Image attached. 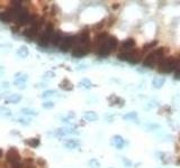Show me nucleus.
<instances>
[{
  "label": "nucleus",
  "instance_id": "1",
  "mask_svg": "<svg viewBox=\"0 0 180 168\" xmlns=\"http://www.w3.org/2000/svg\"><path fill=\"white\" fill-rule=\"evenodd\" d=\"M117 44H118V40L115 36H108L102 44H99L96 47V53H97V55L102 56V57L108 56L113 52V49L116 48Z\"/></svg>",
  "mask_w": 180,
  "mask_h": 168
},
{
  "label": "nucleus",
  "instance_id": "2",
  "mask_svg": "<svg viewBox=\"0 0 180 168\" xmlns=\"http://www.w3.org/2000/svg\"><path fill=\"white\" fill-rule=\"evenodd\" d=\"M180 57L176 58L174 56H170V57L167 58H162L160 62H159V68L158 71L160 73H170L171 71H174V68L177 67L178 64H179Z\"/></svg>",
  "mask_w": 180,
  "mask_h": 168
},
{
  "label": "nucleus",
  "instance_id": "3",
  "mask_svg": "<svg viewBox=\"0 0 180 168\" xmlns=\"http://www.w3.org/2000/svg\"><path fill=\"white\" fill-rule=\"evenodd\" d=\"M164 49L166 48H158L155 49L154 52L150 53L146 57L144 58L143 61V66L145 67H149V68H152L154 67L155 65L159 64V62L163 58V53H164Z\"/></svg>",
  "mask_w": 180,
  "mask_h": 168
},
{
  "label": "nucleus",
  "instance_id": "4",
  "mask_svg": "<svg viewBox=\"0 0 180 168\" xmlns=\"http://www.w3.org/2000/svg\"><path fill=\"white\" fill-rule=\"evenodd\" d=\"M53 26L52 25H47L46 28L44 29V32H42V35L38 37V45L42 46V47H46V46H49L50 44V40H51V37L53 35Z\"/></svg>",
  "mask_w": 180,
  "mask_h": 168
},
{
  "label": "nucleus",
  "instance_id": "5",
  "mask_svg": "<svg viewBox=\"0 0 180 168\" xmlns=\"http://www.w3.org/2000/svg\"><path fill=\"white\" fill-rule=\"evenodd\" d=\"M77 40V36H66L62 37L61 42L59 44V47L62 52H68L69 49H71L75 44Z\"/></svg>",
  "mask_w": 180,
  "mask_h": 168
},
{
  "label": "nucleus",
  "instance_id": "6",
  "mask_svg": "<svg viewBox=\"0 0 180 168\" xmlns=\"http://www.w3.org/2000/svg\"><path fill=\"white\" fill-rule=\"evenodd\" d=\"M15 19H16V13H15V9L13 7L2 11V13H0V20L2 23H10Z\"/></svg>",
  "mask_w": 180,
  "mask_h": 168
},
{
  "label": "nucleus",
  "instance_id": "7",
  "mask_svg": "<svg viewBox=\"0 0 180 168\" xmlns=\"http://www.w3.org/2000/svg\"><path fill=\"white\" fill-rule=\"evenodd\" d=\"M6 159L11 164H15V162H20V155L18 150L16 148H11L6 152Z\"/></svg>",
  "mask_w": 180,
  "mask_h": 168
},
{
  "label": "nucleus",
  "instance_id": "8",
  "mask_svg": "<svg viewBox=\"0 0 180 168\" xmlns=\"http://www.w3.org/2000/svg\"><path fill=\"white\" fill-rule=\"evenodd\" d=\"M90 51V45L83 46V45H74V49L72 51V56L74 57H82L86 56Z\"/></svg>",
  "mask_w": 180,
  "mask_h": 168
},
{
  "label": "nucleus",
  "instance_id": "9",
  "mask_svg": "<svg viewBox=\"0 0 180 168\" xmlns=\"http://www.w3.org/2000/svg\"><path fill=\"white\" fill-rule=\"evenodd\" d=\"M38 30H39V27L36 26V25H33L32 27L27 28L26 30H24L23 35L28 39H34L37 36V34H38Z\"/></svg>",
  "mask_w": 180,
  "mask_h": 168
},
{
  "label": "nucleus",
  "instance_id": "10",
  "mask_svg": "<svg viewBox=\"0 0 180 168\" xmlns=\"http://www.w3.org/2000/svg\"><path fill=\"white\" fill-rule=\"evenodd\" d=\"M141 56H142V53L141 51H138V49H132L128 52V62H131V63H138L140 62L141 59Z\"/></svg>",
  "mask_w": 180,
  "mask_h": 168
},
{
  "label": "nucleus",
  "instance_id": "11",
  "mask_svg": "<svg viewBox=\"0 0 180 168\" xmlns=\"http://www.w3.org/2000/svg\"><path fill=\"white\" fill-rule=\"evenodd\" d=\"M135 46V40L133 38H128L126 39V40H124V42L122 43L121 45V49L123 53H126V52H130V51H132V49L134 48Z\"/></svg>",
  "mask_w": 180,
  "mask_h": 168
},
{
  "label": "nucleus",
  "instance_id": "12",
  "mask_svg": "<svg viewBox=\"0 0 180 168\" xmlns=\"http://www.w3.org/2000/svg\"><path fill=\"white\" fill-rule=\"evenodd\" d=\"M59 86H60V89L63 91H72L73 90V84H72V82L69 81L68 78H63L62 81L60 82Z\"/></svg>",
  "mask_w": 180,
  "mask_h": 168
},
{
  "label": "nucleus",
  "instance_id": "13",
  "mask_svg": "<svg viewBox=\"0 0 180 168\" xmlns=\"http://www.w3.org/2000/svg\"><path fill=\"white\" fill-rule=\"evenodd\" d=\"M28 80V76H27V74H24V73H17L16 75H15V82L14 83L15 84H24L25 82Z\"/></svg>",
  "mask_w": 180,
  "mask_h": 168
},
{
  "label": "nucleus",
  "instance_id": "14",
  "mask_svg": "<svg viewBox=\"0 0 180 168\" xmlns=\"http://www.w3.org/2000/svg\"><path fill=\"white\" fill-rule=\"evenodd\" d=\"M83 120L89 121V122H92V121L98 120V116H97V113L94 112V111H88V112H86L85 114H83Z\"/></svg>",
  "mask_w": 180,
  "mask_h": 168
},
{
  "label": "nucleus",
  "instance_id": "15",
  "mask_svg": "<svg viewBox=\"0 0 180 168\" xmlns=\"http://www.w3.org/2000/svg\"><path fill=\"white\" fill-rule=\"evenodd\" d=\"M20 100H22V95H19V94H11V95H9V97L5 100V103H8V104L18 103Z\"/></svg>",
  "mask_w": 180,
  "mask_h": 168
},
{
  "label": "nucleus",
  "instance_id": "16",
  "mask_svg": "<svg viewBox=\"0 0 180 168\" xmlns=\"http://www.w3.org/2000/svg\"><path fill=\"white\" fill-rule=\"evenodd\" d=\"M64 146H66V148H68V149H75L80 146V141H79V140H75V139H69L64 142Z\"/></svg>",
  "mask_w": 180,
  "mask_h": 168
},
{
  "label": "nucleus",
  "instance_id": "17",
  "mask_svg": "<svg viewBox=\"0 0 180 168\" xmlns=\"http://www.w3.org/2000/svg\"><path fill=\"white\" fill-rule=\"evenodd\" d=\"M61 39H62V37H61V35H60V32H53V35H52V37H51L50 43H51L53 46H59Z\"/></svg>",
  "mask_w": 180,
  "mask_h": 168
},
{
  "label": "nucleus",
  "instance_id": "18",
  "mask_svg": "<svg viewBox=\"0 0 180 168\" xmlns=\"http://www.w3.org/2000/svg\"><path fill=\"white\" fill-rule=\"evenodd\" d=\"M113 143H114L118 149H121V148H123L125 141L121 136H114L113 137Z\"/></svg>",
  "mask_w": 180,
  "mask_h": 168
},
{
  "label": "nucleus",
  "instance_id": "19",
  "mask_svg": "<svg viewBox=\"0 0 180 168\" xmlns=\"http://www.w3.org/2000/svg\"><path fill=\"white\" fill-rule=\"evenodd\" d=\"M25 143H26L27 146L32 147V148H36V147H38L39 146L41 141H39L38 138H30V139L25 140Z\"/></svg>",
  "mask_w": 180,
  "mask_h": 168
},
{
  "label": "nucleus",
  "instance_id": "20",
  "mask_svg": "<svg viewBox=\"0 0 180 168\" xmlns=\"http://www.w3.org/2000/svg\"><path fill=\"white\" fill-rule=\"evenodd\" d=\"M28 54H30V51H28V48H27L26 46H20L19 48H18V51H17V55L22 58L27 57Z\"/></svg>",
  "mask_w": 180,
  "mask_h": 168
},
{
  "label": "nucleus",
  "instance_id": "21",
  "mask_svg": "<svg viewBox=\"0 0 180 168\" xmlns=\"http://www.w3.org/2000/svg\"><path fill=\"white\" fill-rule=\"evenodd\" d=\"M20 112L23 113V114H25V116H37L38 114L37 111L34 110V109H30V108H23L20 110Z\"/></svg>",
  "mask_w": 180,
  "mask_h": 168
},
{
  "label": "nucleus",
  "instance_id": "22",
  "mask_svg": "<svg viewBox=\"0 0 180 168\" xmlns=\"http://www.w3.org/2000/svg\"><path fill=\"white\" fill-rule=\"evenodd\" d=\"M80 86L83 87V89H90V87H92V83L89 78H83L80 82Z\"/></svg>",
  "mask_w": 180,
  "mask_h": 168
},
{
  "label": "nucleus",
  "instance_id": "23",
  "mask_svg": "<svg viewBox=\"0 0 180 168\" xmlns=\"http://www.w3.org/2000/svg\"><path fill=\"white\" fill-rule=\"evenodd\" d=\"M152 84H153L154 87H160L161 85H163L164 84V78H154L153 81H152Z\"/></svg>",
  "mask_w": 180,
  "mask_h": 168
},
{
  "label": "nucleus",
  "instance_id": "24",
  "mask_svg": "<svg viewBox=\"0 0 180 168\" xmlns=\"http://www.w3.org/2000/svg\"><path fill=\"white\" fill-rule=\"evenodd\" d=\"M55 93H56L55 90H47V91H45V92L42 94V97H43V99H46V97H53V95H54Z\"/></svg>",
  "mask_w": 180,
  "mask_h": 168
},
{
  "label": "nucleus",
  "instance_id": "25",
  "mask_svg": "<svg viewBox=\"0 0 180 168\" xmlns=\"http://www.w3.org/2000/svg\"><path fill=\"white\" fill-rule=\"evenodd\" d=\"M89 166H90V168H99L100 167V164H99V162L97 159H91L89 162Z\"/></svg>",
  "mask_w": 180,
  "mask_h": 168
},
{
  "label": "nucleus",
  "instance_id": "26",
  "mask_svg": "<svg viewBox=\"0 0 180 168\" xmlns=\"http://www.w3.org/2000/svg\"><path fill=\"white\" fill-rule=\"evenodd\" d=\"M158 42L157 40H154V42H151L149 43V44H146V45H144L143 46V51H147V49H150V48H153L154 46L157 45Z\"/></svg>",
  "mask_w": 180,
  "mask_h": 168
},
{
  "label": "nucleus",
  "instance_id": "27",
  "mask_svg": "<svg viewBox=\"0 0 180 168\" xmlns=\"http://www.w3.org/2000/svg\"><path fill=\"white\" fill-rule=\"evenodd\" d=\"M42 107L44 109H52V108H54V102H52V101H46V102H44L42 104Z\"/></svg>",
  "mask_w": 180,
  "mask_h": 168
},
{
  "label": "nucleus",
  "instance_id": "28",
  "mask_svg": "<svg viewBox=\"0 0 180 168\" xmlns=\"http://www.w3.org/2000/svg\"><path fill=\"white\" fill-rule=\"evenodd\" d=\"M0 114H3V116H10L11 112H10L9 109H7L5 107H0Z\"/></svg>",
  "mask_w": 180,
  "mask_h": 168
},
{
  "label": "nucleus",
  "instance_id": "29",
  "mask_svg": "<svg viewBox=\"0 0 180 168\" xmlns=\"http://www.w3.org/2000/svg\"><path fill=\"white\" fill-rule=\"evenodd\" d=\"M17 121H18L20 124H24V126H27V124H30V119H25V118H18Z\"/></svg>",
  "mask_w": 180,
  "mask_h": 168
},
{
  "label": "nucleus",
  "instance_id": "30",
  "mask_svg": "<svg viewBox=\"0 0 180 168\" xmlns=\"http://www.w3.org/2000/svg\"><path fill=\"white\" fill-rule=\"evenodd\" d=\"M36 164H37V166H39V167H43V168H45V166H46V162L44 160V159H42V158L37 159V160H36Z\"/></svg>",
  "mask_w": 180,
  "mask_h": 168
},
{
  "label": "nucleus",
  "instance_id": "31",
  "mask_svg": "<svg viewBox=\"0 0 180 168\" xmlns=\"http://www.w3.org/2000/svg\"><path fill=\"white\" fill-rule=\"evenodd\" d=\"M55 76V73L53 71H47L45 72V74H44V78H54Z\"/></svg>",
  "mask_w": 180,
  "mask_h": 168
},
{
  "label": "nucleus",
  "instance_id": "32",
  "mask_svg": "<svg viewBox=\"0 0 180 168\" xmlns=\"http://www.w3.org/2000/svg\"><path fill=\"white\" fill-rule=\"evenodd\" d=\"M134 118H136V113L135 112L128 113V114H125L124 116V119H134Z\"/></svg>",
  "mask_w": 180,
  "mask_h": 168
},
{
  "label": "nucleus",
  "instance_id": "33",
  "mask_svg": "<svg viewBox=\"0 0 180 168\" xmlns=\"http://www.w3.org/2000/svg\"><path fill=\"white\" fill-rule=\"evenodd\" d=\"M105 23H106V20H105V19L102 20V21H100V23H99V24H97V25H95V29H100L102 26H104V25H105Z\"/></svg>",
  "mask_w": 180,
  "mask_h": 168
},
{
  "label": "nucleus",
  "instance_id": "34",
  "mask_svg": "<svg viewBox=\"0 0 180 168\" xmlns=\"http://www.w3.org/2000/svg\"><path fill=\"white\" fill-rule=\"evenodd\" d=\"M180 78V68H178L177 72H176V78Z\"/></svg>",
  "mask_w": 180,
  "mask_h": 168
},
{
  "label": "nucleus",
  "instance_id": "35",
  "mask_svg": "<svg viewBox=\"0 0 180 168\" xmlns=\"http://www.w3.org/2000/svg\"><path fill=\"white\" fill-rule=\"evenodd\" d=\"M118 7H119V5H118V3H114V5L111 6V8H113V9H117Z\"/></svg>",
  "mask_w": 180,
  "mask_h": 168
},
{
  "label": "nucleus",
  "instance_id": "36",
  "mask_svg": "<svg viewBox=\"0 0 180 168\" xmlns=\"http://www.w3.org/2000/svg\"><path fill=\"white\" fill-rule=\"evenodd\" d=\"M1 156H2V150L0 149V158H1Z\"/></svg>",
  "mask_w": 180,
  "mask_h": 168
},
{
  "label": "nucleus",
  "instance_id": "37",
  "mask_svg": "<svg viewBox=\"0 0 180 168\" xmlns=\"http://www.w3.org/2000/svg\"><path fill=\"white\" fill-rule=\"evenodd\" d=\"M179 141H180V137H179Z\"/></svg>",
  "mask_w": 180,
  "mask_h": 168
}]
</instances>
